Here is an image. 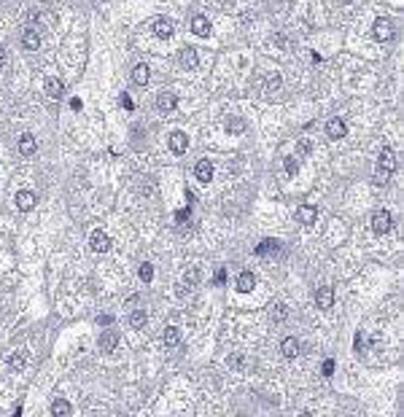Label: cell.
<instances>
[{"label":"cell","mask_w":404,"mask_h":417,"mask_svg":"<svg viewBox=\"0 0 404 417\" xmlns=\"http://www.w3.org/2000/svg\"><path fill=\"white\" fill-rule=\"evenodd\" d=\"M267 86H270V89H278V86H281V76H273V78H270V81H267Z\"/></svg>","instance_id":"obj_37"},{"label":"cell","mask_w":404,"mask_h":417,"mask_svg":"<svg viewBox=\"0 0 404 417\" xmlns=\"http://www.w3.org/2000/svg\"><path fill=\"white\" fill-rule=\"evenodd\" d=\"M9 369L11 372H22V369H25V353H14V356H9Z\"/></svg>","instance_id":"obj_27"},{"label":"cell","mask_w":404,"mask_h":417,"mask_svg":"<svg viewBox=\"0 0 404 417\" xmlns=\"http://www.w3.org/2000/svg\"><path fill=\"white\" fill-rule=\"evenodd\" d=\"M97 323H103V326H111V323H113V315H100V318H97Z\"/></svg>","instance_id":"obj_38"},{"label":"cell","mask_w":404,"mask_h":417,"mask_svg":"<svg viewBox=\"0 0 404 417\" xmlns=\"http://www.w3.org/2000/svg\"><path fill=\"white\" fill-rule=\"evenodd\" d=\"M391 226H393V218H391L388 210H375V213H372V232L375 234H388Z\"/></svg>","instance_id":"obj_3"},{"label":"cell","mask_w":404,"mask_h":417,"mask_svg":"<svg viewBox=\"0 0 404 417\" xmlns=\"http://www.w3.org/2000/svg\"><path fill=\"white\" fill-rule=\"evenodd\" d=\"M181 65H183L186 70H197V65H199L197 49H191V46H186V49H181Z\"/></svg>","instance_id":"obj_16"},{"label":"cell","mask_w":404,"mask_h":417,"mask_svg":"<svg viewBox=\"0 0 404 417\" xmlns=\"http://www.w3.org/2000/svg\"><path fill=\"white\" fill-rule=\"evenodd\" d=\"M213 283H216V286H224V283H227V269H224V266H221V269H219V272H216V277H213Z\"/></svg>","instance_id":"obj_34"},{"label":"cell","mask_w":404,"mask_h":417,"mask_svg":"<svg viewBox=\"0 0 404 417\" xmlns=\"http://www.w3.org/2000/svg\"><path fill=\"white\" fill-rule=\"evenodd\" d=\"M315 304H318V310H323V312H329L331 307H334V288L331 286H321L315 291Z\"/></svg>","instance_id":"obj_5"},{"label":"cell","mask_w":404,"mask_h":417,"mask_svg":"<svg viewBox=\"0 0 404 417\" xmlns=\"http://www.w3.org/2000/svg\"><path fill=\"white\" fill-rule=\"evenodd\" d=\"M396 170V154L391 146H385L383 151H380V159H377V167H375V183L377 186H385L388 178L393 175Z\"/></svg>","instance_id":"obj_1"},{"label":"cell","mask_w":404,"mask_h":417,"mask_svg":"<svg viewBox=\"0 0 404 417\" xmlns=\"http://www.w3.org/2000/svg\"><path fill=\"white\" fill-rule=\"evenodd\" d=\"M348 135V124L340 119V116H331L329 121H326V137L331 140H343Z\"/></svg>","instance_id":"obj_4"},{"label":"cell","mask_w":404,"mask_h":417,"mask_svg":"<svg viewBox=\"0 0 404 417\" xmlns=\"http://www.w3.org/2000/svg\"><path fill=\"white\" fill-rule=\"evenodd\" d=\"M278 248H281V242H278V240H261L259 245L253 248V253L256 256H270V253H275Z\"/></svg>","instance_id":"obj_23"},{"label":"cell","mask_w":404,"mask_h":417,"mask_svg":"<svg viewBox=\"0 0 404 417\" xmlns=\"http://www.w3.org/2000/svg\"><path fill=\"white\" fill-rule=\"evenodd\" d=\"M17 207L22 210V213H30V210L35 207V194L33 191H27V188H22V191H17Z\"/></svg>","instance_id":"obj_12"},{"label":"cell","mask_w":404,"mask_h":417,"mask_svg":"<svg viewBox=\"0 0 404 417\" xmlns=\"http://www.w3.org/2000/svg\"><path fill=\"white\" fill-rule=\"evenodd\" d=\"M167 146H170V151H173V154H186V148H189V137H186V132L175 129V132H170Z\"/></svg>","instance_id":"obj_6"},{"label":"cell","mask_w":404,"mask_h":417,"mask_svg":"<svg viewBox=\"0 0 404 417\" xmlns=\"http://www.w3.org/2000/svg\"><path fill=\"white\" fill-rule=\"evenodd\" d=\"M273 318H275V320H286V318H289V307H286L283 302H278V304L273 307Z\"/></svg>","instance_id":"obj_29"},{"label":"cell","mask_w":404,"mask_h":417,"mask_svg":"<svg viewBox=\"0 0 404 417\" xmlns=\"http://www.w3.org/2000/svg\"><path fill=\"white\" fill-rule=\"evenodd\" d=\"M256 288V274L253 272H240L237 274V291H240V294H251V291Z\"/></svg>","instance_id":"obj_14"},{"label":"cell","mask_w":404,"mask_h":417,"mask_svg":"<svg viewBox=\"0 0 404 417\" xmlns=\"http://www.w3.org/2000/svg\"><path fill=\"white\" fill-rule=\"evenodd\" d=\"M71 108H73V111H81V100H79V97L71 100Z\"/></svg>","instance_id":"obj_42"},{"label":"cell","mask_w":404,"mask_h":417,"mask_svg":"<svg viewBox=\"0 0 404 417\" xmlns=\"http://www.w3.org/2000/svg\"><path fill=\"white\" fill-rule=\"evenodd\" d=\"M321 372H323V377H331V374H334V358H326V361H323Z\"/></svg>","instance_id":"obj_32"},{"label":"cell","mask_w":404,"mask_h":417,"mask_svg":"<svg viewBox=\"0 0 404 417\" xmlns=\"http://www.w3.org/2000/svg\"><path fill=\"white\" fill-rule=\"evenodd\" d=\"M183 283H186V288H194L199 283V269L197 266H189V269L183 272Z\"/></svg>","instance_id":"obj_26"},{"label":"cell","mask_w":404,"mask_h":417,"mask_svg":"<svg viewBox=\"0 0 404 417\" xmlns=\"http://www.w3.org/2000/svg\"><path fill=\"white\" fill-rule=\"evenodd\" d=\"M175 288H178V291H175V296H178V299H183L186 294H189V288H183V286H175Z\"/></svg>","instance_id":"obj_41"},{"label":"cell","mask_w":404,"mask_h":417,"mask_svg":"<svg viewBox=\"0 0 404 417\" xmlns=\"http://www.w3.org/2000/svg\"><path fill=\"white\" fill-rule=\"evenodd\" d=\"M162 339H165L167 348H175V344H181V328H178V326H167Z\"/></svg>","instance_id":"obj_25"},{"label":"cell","mask_w":404,"mask_h":417,"mask_svg":"<svg viewBox=\"0 0 404 417\" xmlns=\"http://www.w3.org/2000/svg\"><path fill=\"white\" fill-rule=\"evenodd\" d=\"M89 245H92L95 253H108V250H111V237H108L105 232H92Z\"/></svg>","instance_id":"obj_10"},{"label":"cell","mask_w":404,"mask_h":417,"mask_svg":"<svg viewBox=\"0 0 404 417\" xmlns=\"http://www.w3.org/2000/svg\"><path fill=\"white\" fill-rule=\"evenodd\" d=\"M43 89H46V94H49L51 100H59L62 94H65V84H62L59 78H46V86H43Z\"/></svg>","instance_id":"obj_18"},{"label":"cell","mask_w":404,"mask_h":417,"mask_svg":"<svg viewBox=\"0 0 404 417\" xmlns=\"http://www.w3.org/2000/svg\"><path fill=\"white\" fill-rule=\"evenodd\" d=\"M281 353H283V358H297L299 356V342L294 339V336H286L281 342Z\"/></svg>","instance_id":"obj_21"},{"label":"cell","mask_w":404,"mask_h":417,"mask_svg":"<svg viewBox=\"0 0 404 417\" xmlns=\"http://www.w3.org/2000/svg\"><path fill=\"white\" fill-rule=\"evenodd\" d=\"M372 35H375V41L380 43H388V41H393V22L388 19V17H380L375 19V25H372Z\"/></svg>","instance_id":"obj_2"},{"label":"cell","mask_w":404,"mask_h":417,"mask_svg":"<svg viewBox=\"0 0 404 417\" xmlns=\"http://www.w3.org/2000/svg\"><path fill=\"white\" fill-rule=\"evenodd\" d=\"M97 348H100V353H113L116 348H119V334H116V331H103V334H100V339H97Z\"/></svg>","instance_id":"obj_11"},{"label":"cell","mask_w":404,"mask_h":417,"mask_svg":"<svg viewBox=\"0 0 404 417\" xmlns=\"http://www.w3.org/2000/svg\"><path fill=\"white\" fill-rule=\"evenodd\" d=\"M151 27H154V35H157V38H165V41H167V38H173V33H175L173 22L165 19V17H157V19L151 22Z\"/></svg>","instance_id":"obj_9"},{"label":"cell","mask_w":404,"mask_h":417,"mask_svg":"<svg viewBox=\"0 0 404 417\" xmlns=\"http://www.w3.org/2000/svg\"><path fill=\"white\" fill-rule=\"evenodd\" d=\"M227 364H229L232 369H240V366H243V356H240V353H237V356H232V358L227 361Z\"/></svg>","instance_id":"obj_36"},{"label":"cell","mask_w":404,"mask_h":417,"mask_svg":"<svg viewBox=\"0 0 404 417\" xmlns=\"http://www.w3.org/2000/svg\"><path fill=\"white\" fill-rule=\"evenodd\" d=\"M146 323H149V312H146L143 307H141V310H132V315H129V326L141 331V328H146Z\"/></svg>","instance_id":"obj_22"},{"label":"cell","mask_w":404,"mask_h":417,"mask_svg":"<svg viewBox=\"0 0 404 417\" xmlns=\"http://www.w3.org/2000/svg\"><path fill=\"white\" fill-rule=\"evenodd\" d=\"M315 218H318V210L313 207V204H299V207H297V221L299 224L310 226V224H315Z\"/></svg>","instance_id":"obj_13"},{"label":"cell","mask_w":404,"mask_h":417,"mask_svg":"<svg viewBox=\"0 0 404 417\" xmlns=\"http://www.w3.org/2000/svg\"><path fill=\"white\" fill-rule=\"evenodd\" d=\"M119 102H121L124 111H132V108H135V105H132V97H129V94H124V92H121V100Z\"/></svg>","instance_id":"obj_35"},{"label":"cell","mask_w":404,"mask_h":417,"mask_svg":"<svg viewBox=\"0 0 404 417\" xmlns=\"http://www.w3.org/2000/svg\"><path fill=\"white\" fill-rule=\"evenodd\" d=\"M283 167H286V172H289V175H297V172H299L297 156H286V159H283Z\"/></svg>","instance_id":"obj_28"},{"label":"cell","mask_w":404,"mask_h":417,"mask_svg":"<svg viewBox=\"0 0 404 417\" xmlns=\"http://www.w3.org/2000/svg\"><path fill=\"white\" fill-rule=\"evenodd\" d=\"M35 146H38V143H35V137L30 135V132H25V135L19 137V143H17V148H19L22 156H33V154H35Z\"/></svg>","instance_id":"obj_19"},{"label":"cell","mask_w":404,"mask_h":417,"mask_svg":"<svg viewBox=\"0 0 404 417\" xmlns=\"http://www.w3.org/2000/svg\"><path fill=\"white\" fill-rule=\"evenodd\" d=\"M194 178L199 180V183H211L213 180V162L211 159H199L194 164Z\"/></svg>","instance_id":"obj_8"},{"label":"cell","mask_w":404,"mask_h":417,"mask_svg":"<svg viewBox=\"0 0 404 417\" xmlns=\"http://www.w3.org/2000/svg\"><path fill=\"white\" fill-rule=\"evenodd\" d=\"M189 216H191V213H189V207H181V210L175 213V221H178V224H183V221H189Z\"/></svg>","instance_id":"obj_33"},{"label":"cell","mask_w":404,"mask_h":417,"mask_svg":"<svg viewBox=\"0 0 404 417\" xmlns=\"http://www.w3.org/2000/svg\"><path fill=\"white\" fill-rule=\"evenodd\" d=\"M138 274H141V280H143V283H151V280H154V266H151V264H141Z\"/></svg>","instance_id":"obj_30"},{"label":"cell","mask_w":404,"mask_h":417,"mask_svg":"<svg viewBox=\"0 0 404 417\" xmlns=\"http://www.w3.org/2000/svg\"><path fill=\"white\" fill-rule=\"evenodd\" d=\"M71 412H73V406L68 404L65 398H54V401H51V414H54V417H68Z\"/></svg>","instance_id":"obj_24"},{"label":"cell","mask_w":404,"mask_h":417,"mask_svg":"<svg viewBox=\"0 0 404 417\" xmlns=\"http://www.w3.org/2000/svg\"><path fill=\"white\" fill-rule=\"evenodd\" d=\"M22 46H25V51H38L41 49V35L35 30H25L22 33Z\"/></svg>","instance_id":"obj_17"},{"label":"cell","mask_w":404,"mask_h":417,"mask_svg":"<svg viewBox=\"0 0 404 417\" xmlns=\"http://www.w3.org/2000/svg\"><path fill=\"white\" fill-rule=\"evenodd\" d=\"M175 108H178V94H173V92H159L157 94V111L173 113Z\"/></svg>","instance_id":"obj_7"},{"label":"cell","mask_w":404,"mask_h":417,"mask_svg":"<svg viewBox=\"0 0 404 417\" xmlns=\"http://www.w3.org/2000/svg\"><path fill=\"white\" fill-rule=\"evenodd\" d=\"M299 151L302 154H310V140H299Z\"/></svg>","instance_id":"obj_39"},{"label":"cell","mask_w":404,"mask_h":417,"mask_svg":"<svg viewBox=\"0 0 404 417\" xmlns=\"http://www.w3.org/2000/svg\"><path fill=\"white\" fill-rule=\"evenodd\" d=\"M353 344H356V353H361V348H364V336H361V334H356V342H353Z\"/></svg>","instance_id":"obj_40"},{"label":"cell","mask_w":404,"mask_h":417,"mask_svg":"<svg viewBox=\"0 0 404 417\" xmlns=\"http://www.w3.org/2000/svg\"><path fill=\"white\" fill-rule=\"evenodd\" d=\"M227 129L229 132H243V119H237V116H235V119H229L227 121Z\"/></svg>","instance_id":"obj_31"},{"label":"cell","mask_w":404,"mask_h":417,"mask_svg":"<svg viewBox=\"0 0 404 417\" xmlns=\"http://www.w3.org/2000/svg\"><path fill=\"white\" fill-rule=\"evenodd\" d=\"M3 62H6V51H3V43H0V67H3Z\"/></svg>","instance_id":"obj_43"},{"label":"cell","mask_w":404,"mask_h":417,"mask_svg":"<svg viewBox=\"0 0 404 417\" xmlns=\"http://www.w3.org/2000/svg\"><path fill=\"white\" fill-rule=\"evenodd\" d=\"M191 33H194V35H199V38H208V35H211V22L202 17V14L191 17Z\"/></svg>","instance_id":"obj_15"},{"label":"cell","mask_w":404,"mask_h":417,"mask_svg":"<svg viewBox=\"0 0 404 417\" xmlns=\"http://www.w3.org/2000/svg\"><path fill=\"white\" fill-rule=\"evenodd\" d=\"M149 73H151L149 65H143V62H141V65H135V67H132V84L146 86V84H149Z\"/></svg>","instance_id":"obj_20"},{"label":"cell","mask_w":404,"mask_h":417,"mask_svg":"<svg viewBox=\"0 0 404 417\" xmlns=\"http://www.w3.org/2000/svg\"><path fill=\"white\" fill-rule=\"evenodd\" d=\"M343 3H353V0H343Z\"/></svg>","instance_id":"obj_44"}]
</instances>
